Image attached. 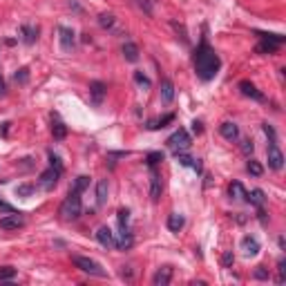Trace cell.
Masks as SVG:
<instances>
[{"label": "cell", "mask_w": 286, "mask_h": 286, "mask_svg": "<svg viewBox=\"0 0 286 286\" xmlns=\"http://www.w3.org/2000/svg\"><path fill=\"white\" fill-rule=\"evenodd\" d=\"M194 72L201 81H213L217 76L219 67H222V61H219L217 52L210 47V43L206 38H201L199 47L194 49Z\"/></svg>", "instance_id": "1"}, {"label": "cell", "mask_w": 286, "mask_h": 286, "mask_svg": "<svg viewBox=\"0 0 286 286\" xmlns=\"http://www.w3.org/2000/svg\"><path fill=\"white\" fill-rule=\"evenodd\" d=\"M59 215L63 222H76L83 215V201H81V192L78 190H69V194L63 199V204L59 208Z\"/></svg>", "instance_id": "2"}, {"label": "cell", "mask_w": 286, "mask_h": 286, "mask_svg": "<svg viewBox=\"0 0 286 286\" xmlns=\"http://www.w3.org/2000/svg\"><path fill=\"white\" fill-rule=\"evenodd\" d=\"M165 143H168V148L175 152V155H179V152H186L190 146H192V139H190V134L184 130V127H179L177 132H172V134L168 136Z\"/></svg>", "instance_id": "3"}, {"label": "cell", "mask_w": 286, "mask_h": 286, "mask_svg": "<svg viewBox=\"0 0 286 286\" xmlns=\"http://www.w3.org/2000/svg\"><path fill=\"white\" fill-rule=\"evenodd\" d=\"M72 262L76 268H81L83 273H88V275H94V277H105V268L101 266L98 262H94V259H90V257H83V255H74Z\"/></svg>", "instance_id": "4"}, {"label": "cell", "mask_w": 286, "mask_h": 286, "mask_svg": "<svg viewBox=\"0 0 286 286\" xmlns=\"http://www.w3.org/2000/svg\"><path fill=\"white\" fill-rule=\"evenodd\" d=\"M61 175H63V172H59L56 168H52V165H49V168L45 170V172H40V177H38V186H40L43 190H54L56 186H59Z\"/></svg>", "instance_id": "5"}, {"label": "cell", "mask_w": 286, "mask_h": 286, "mask_svg": "<svg viewBox=\"0 0 286 286\" xmlns=\"http://www.w3.org/2000/svg\"><path fill=\"white\" fill-rule=\"evenodd\" d=\"M266 155H268V168L282 170V165H284V155H282V150L277 148V141H268Z\"/></svg>", "instance_id": "6"}, {"label": "cell", "mask_w": 286, "mask_h": 286, "mask_svg": "<svg viewBox=\"0 0 286 286\" xmlns=\"http://www.w3.org/2000/svg\"><path fill=\"white\" fill-rule=\"evenodd\" d=\"M23 226H25V217L18 210L5 215V217H0V228H2V230H16V228H23Z\"/></svg>", "instance_id": "7"}, {"label": "cell", "mask_w": 286, "mask_h": 286, "mask_svg": "<svg viewBox=\"0 0 286 286\" xmlns=\"http://www.w3.org/2000/svg\"><path fill=\"white\" fill-rule=\"evenodd\" d=\"M239 92H242L244 96H248V98H253V101H257V103H264V101H266V96H264V94L259 92V90H257L251 81H242V83H239Z\"/></svg>", "instance_id": "8"}, {"label": "cell", "mask_w": 286, "mask_h": 286, "mask_svg": "<svg viewBox=\"0 0 286 286\" xmlns=\"http://www.w3.org/2000/svg\"><path fill=\"white\" fill-rule=\"evenodd\" d=\"M105 92H107L105 83H101V81H92V83H90V96H92L94 105H101L103 96H105Z\"/></svg>", "instance_id": "9"}, {"label": "cell", "mask_w": 286, "mask_h": 286, "mask_svg": "<svg viewBox=\"0 0 286 286\" xmlns=\"http://www.w3.org/2000/svg\"><path fill=\"white\" fill-rule=\"evenodd\" d=\"M114 246L119 251H126L132 246V233L127 230V226H119V237H114Z\"/></svg>", "instance_id": "10"}, {"label": "cell", "mask_w": 286, "mask_h": 286, "mask_svg": "<svg viewBox=\"0 0 286 286\" xmlns=\"http://www.w3.org/2000/svg\"><path fill=\"white\" fill-rule=\"evenodd\" d=\"M59 34H61V49H63V52H72L74 43H76L74 32L69 30V27H59Z\"/></svg>", "instance_id": "11"}, {"label": "cell", "mask_w": 286, "mask_h": 286, "mask_svg": "<svg viewBox=\"0 0 286 286\" xmlns=\"http://www.w3.org/2000/svg\"><path fill=\"white\" fill-rule=\"evenodd\" d=\"M150 197L152 201H159L161 197V177L155 168H150Z\"/></svg>", "instance_id": "12"}, {"label": "cell", "mask_w": 286, "mask_h": 286, "mask_svg": "<svg viewBox=\"0 0 286 286\" xmlns=\"http://www.w3.org/2000/svg\"><path fill=\"white\" fill-rule=\"evenodd\" d=\"M96 242L101 244V246H105V248H112V246H114V233H112L107 226H101L96 230Z\"/></svg>", "instance_id": "13"}, {"label": "cell", "mask_w": 286, "mask_h": 286, "mask_svg": "<svg viewBox=\"0 0 286 286\" xmlns=\"http://www.w3.org/2000/svg\"><path fill=\"white\" fill-rule=\"evenodd\" d=\"M242 251L246 257H255L257 253H259V242H257L255 237H251V235H246V237L242 239Z\"/></svg>", "instance_id": "14"}, {"label": "cell", "mask_w": 286, "mask_h": 286, "mask_svg": "<svg viewBox=\"0 0 286 286\" xmlns=\"http://www.w3.org/2000/svg\"><path fill=\"white\" fill-rule=\"evenodd\" d=\"M172 98H175V85H172L170 78H163V81H161V101H163L165 105H170Z\"/></svg>", "instance_id": "15"}, {"label": "cell", "mask_w": 286, "mask_h": 286, "mask_svg": "<svg viewBox=\"0 0 286 286\" xmlns=\"http://www.w3.org/2000/svg\"><path fill=\"white\" fill-rule=\"evenodd\" d=\"M170 280H172V268L163 266V268H159V271L155 273V277H152V284H155V286H168Z\"/></svg>", "instance_id": "16"}, {"label": "cell", "mask_w": 286, "mask_h": 286, "mask_svg": "<svg viewBox=\"0 0 286 286\" xmlns=\"http://www.w3.org/2000/svg\"><path fill=\"white\" fill-rule=\"evenodd\" d=\"M52 134L56 141H63L67 136V127H65V123L59 117H52Z\"/></svg>", "instance_id": "17"}, {"label": "cell", "mask_w": 286, "mask_h": 286, "mask_svg": "<svg viewBox=\"0 0 286 286\" xmlns=\"http://www.w3.org/2000/svg\"><path fill=\"white\" fill-rule=\"evenodd\" d=\"M20 34H23V43L34 45L38 38V27H32V25H23L20 27Z\"/></svg>", "instance_id": "18"}, {"label": "cell", "mask_w": 286, "mask_h": 286, "mask_svg": "<svg viewBox=\"0 0 286 286\" xmlns=\"http://www.w3.org/2000/svg\"><path fill=\"white\" fill-rule=\"evenodd\" d=\"M107 192H110V184H107V179H101L96 184V204L98 206L107 204Z\"/></svg>", "instance_id": "19"}, {"label": "cell", "mask_w": 286, "mask_h": 286, "mask_svg": "<svg viewBox=\"0 0 286 286\" xmlns=\"http://www.w3.org/2000/svg\"><path fill=\"white\" fill-rule=\"evenodd\" d=\"M219 132H222V136H223V139H228V141H235V139H237V136H239V127L235 126V123H230V121L222 123Z\"/></svg>", "instance_id": "20"}, {"label": "cell", "mask_w": 286, "mask_h": 286, "mask_svg": "<svg viewBox=\"0 0 286 286\" xmlns=\"http://www.w3.org/2000/svg\"><path fill=\"white\" fill-rule=\"evenodd\" d=\"M228 194H230V199H235V201H246V190H244V186L239 184V181H233V184L228 186Z\"/></svg>", "instance_id": "21"}, {"label": "cell", "mask_w": 286, "mask_h": 286, "mask_svg": "<svg viewBox=\"0 0 286 286\" xmlns=\"http://www.w3.org/2000/svg\"><path fill=\"white\" fill-rule=\"evenodd\" d=\"M246 201L253 206H257V208H262L264 201H266V194H264V190H253V192H246Z\"/></svg>", "instance_id": "22"}, {"label": "cell", "mask_w": 286, "mask_h": 286, "mask_svg": "<svg viewBox=\"0 0 286 286\" xmlns=\"http://www.w3.org/2000/svg\"><path fill=\"white\" fill-rule=\"evenodd\" d=\"M184 223H186V219H184V215H179V213H172L168 217V228L172 233H179L181 228H184Z\"/></svg>", "instance_id": "23"}, {"label": "cell", "mask_w": 286, "mask_h": 286, "mask_svg": "<svg viewBox=\"0 0 286 286\" xmlns=\"http://www.w3.org/2000/svg\"><path fill=\"white\" fill-rule=\"evenodd\" d=\"M175 121V114L170 112V114H165V117H161V119H155V121H148V130H159V127H165L168 123H172Z\"/></svg>", "instance_id": "24"}, {"label": "cell", "mask_w": 286, "mask_h": 286, "mask_svg": "<svg viewBox=\"0 0 286 286\" xmlns=\"http://www.w3.org/2000/svg\"><path fill=\"white\" fill-rule=\"evenodd\" d=\"M177 159H179V163L186 165V168H192V170H197V172H201V163H199V159H192V157L184 155V152H179Z\"/></svg>", "instance_id": "25"}, {"label": "cell", "mask_w": 286, "mask_h": 286, "mask_svg": "<svg viewBox=\"0 0 286 286\" xmlns=\"http://www.w3.org/2000/svg\"><path fill=\"white\" fill-rule=\"evenodd\" d=\"M123 56H126V61H130V63H136V61H139V47H136L134 43H126L123 45Z\"/></svg>", "instance_id": "26"}, {"label": "cell", "mask_w": 286, "mask_h": 286, "mask_svg": "<svg viewBox=\"0 0 286 286\" xmlns=\"http://www.w3.org/2000/svg\"><path fill=\"white\" fill-rule=\"evenodd\" d=\"M277 47H280V45H277V43H273V40L262 38V43H259V45H257V47H255V52H257V54H273V52H277Z\"/></svg>", "instance_id": "27"}, {"label": "cell", "mask_w": 286, "mask_h": 286, "mask_svg": "<svg viewBox=\"0 0 286 286\" xmlns=\"http://www.w3.org/2000/svg\"><path fill=\"white\" fill-rule=\"evenodd\" d=\"M98 25H101L103 30H110V27H114V14H110V11H103V14H98Z\"/></svg>", "instance_id": "28"}, {"label": "cell", "mask_w": 286, "mask_h": 286, "mask_svg": "<svg viewBox=\"0 0 286 286\" xmlns=\"http://www.w3.org/2000/svg\"><path fill=\"white\" fill-rule=\"evenodd\" d=\"M246 168H248V172H251L253 177H262V172H264V168H262V165H259V161H255V159H251V161H248V165H246Z\"/></svg>", "instance_id": "29"}, {"label": "cell", "mask_w": 286, "mask_h": 286, "mask_svg": "<svg viewBox=\"0 0 286 286\" xmlns=\"http://www.w3.org/2000/svg\"><path fill=\"white\" fill-rule=\"evenodd\" d=\"M255 34L257 36H259V38H266V40H273V43H277V45H282V43H284V36H282V34H266V32H255Z\"/></svg>", "instance_id": "30"}, {"label": "cell", "mask_w": 286, "mask_h": 286, "mask_svg": "<svg viewBox=\"0 0 286 286\" xmlns=\"http://www.w3.org/2000/svg\"><path fill=\"white\" fill-rule=\"evenodd\" d=\"M88 186H90V177L81 175V177H76V181H74L72 188H74V190H78V192H83V190L88 188Z\"/></svg>", "instance_id": "31"}, {"label": "cell", "mask_w": 286, "mask_h": 286, "mask_svg": "<svg viewBox=\"0 0 286 286\" xmlns=\"http://www.w3.org/2000/svg\"><path fill=\"white\" fill-rule=\"evenodd\" d=\"M14 277H16V268H11V266H0V282L14 280Z\"/></svg>", "instance_id": "32"}, {"label": "cell", "mask_w": 286, "mask_h": 286, "mask_svg": "<svg viewBox=\"0 0 286 286\" xmlns=\"http://www.w3.org/2000/svg\"><path fill=\"white\" fill-rule=\"evenodd\" d=\"M163 161V152H150V155L146 157V163L150 165V168H155L157 163H161Z\"/></svg>", "instance_id": "33"}, {"label": "cell", "mask_w": 286, "mask_h": 286, "mask_svg": "<svg viewBox=\"0 0 286 286\" xmlns=\"http://www.w3.org/2000/svg\"><path fill=\"white\" fill-rule=\"evenodd\" d=\"M134 83H136V85H141V88H146V90L152 85V83H150V78H148L143 72H134Z\"/></svg>", "instance_id": "34"}, {"label": "cell", "mask_w": 286, "mask_h": 286, "mask_svg": "<svg viewBox=\"0 0 286 286\" xmlns=\"http://www.w3.org/2000/svg\"><path fill=\"white\" fill-rule=\"evenodd\" d=\"M47 157H49V165H52V168H56L59 172H63V161H61V157L54 155V152H49Z\"/></svg>", "instance_id": "35"}, {"label": "cell", "mask_w": 286, "mask_h": 286, "mask_svg": "<svg viewBox=\"0 0 286 286\" xmlns=\"http://www.w3.org/2000/svg\"><path fill=\"white\" fill-rule=\"evenodd\" d=\"M233 262H235L233 251H226V253H223V257H222V266L228 268V266H233Z\"/></svg>", "instance_id": "36"}, {"label": "cell", "mask_w": 286, "mask_h": 286, "mask_svg": "<svg viewBox=\"0 0 286 286\" xmlns=\"http://www.w3.org/2000/svg\"><path fill=\"white\" fill-rule=\"evenodd\" d=\"M117 215H119V226H127V219H130V210H127V208H121Z\"/></svg>", "instance_id": "37"}, {"label": "cell", "mask_w": 286, "mask_h": 286, "mask_svg": "<svg viewBox=\"0 0 286 286\" xmlns=\"http://www.w3.org/2000/svg\"><path fill=\"white\" fill-rule=\"evenodd\" d=\"M262 130H264V134L268 136V141H277V136H275V130H273V126H268V123H262Z\"/></svg>", "instance_id": "38"}, {"label": "cell", "mask_w": 286, "mask_h": 286, "mask_svg": "<svg viewBox=\"0 0 286 286\" xmlns=\"http://www.w3.org/2000/svg\"><path fill=\"white\" fill-rule=\"evenodd\" d=\"M253 150H255L253 141H251V139H244V141H242V152H244V155H253Z\"/></svg>", "instance_id": "39"}, {"label": "cell", "mask_w": 286, "mask_h": 286, "mask_svg": "<svg viewBox=\"0 0 286 286\" xmlns=\"http://www.w3.org/2000/svg\"><path fill=\"white\" fill-rule=\"evenodd\" d=\"M255 277H257V280H268V271L264 266H257L255 268Z\"/></svg>", "instance_id": "40"}, {"label": "cell", "mask_w": 286, "mask_h": 286, "mask_svg": "<svg viewBox=\"0 0 286 286\" xmlns=\"http://www.w3.org/2000/svg\"><path fill=\"white\" fill-rule=\"evenodd\" d=\"M27 78H30V74H27V69H18V74H16V81H20V83H27Z\"/></svg>", "instance_id": "41"}, {"label": "cell", "mask_w": 286, "mask_h": 286, "mask_svg": "<svg viewBox=\"0 0 286 286\" xmlns=\"http://www.w3.org/2000/svg\"><path fill=\"white\" fill-rule=\"evenodd\" d=\"M136 5L146 11V14H152V5H150V2H146V0H136Z\"/></svg>", "instance_id": "42"}, {"label": "cell", "mask_w": 286, "mask_h": 286, "mask_svg": "<svg viewBox=\"0 0 286 286\" xmlns=\"http://www.w3.org/2000/svg\"><path fill=\"white\" fill-rule=\"evenodd\" d=\"M0 210H5V213H16L14 206L7 204V201H2V199H0Z\"/></svg>", "instance_id": "43"}, {"label": "cell", "mask_w": 286, "mask_h": 286, "mask_svg": "<svg viewBox=\"0 0 286 286\" xmlns=\"http://www.w3.org/2000/svg\"><path fill=\"white\" fill-rule=\"evenodd\" d=\"M192 132H194V134H201V132H204V126H201V121H192Z\"/></svg>", "instance_id": "44"}, {"label": "cell", "mask_w": 286, "mask_h": 286, "mask_svg": "<svg viewBox=\"0 0 286 286\" xmlns=\"http://www.w3.org/2000/svg\"><path fill=\"white\" fill-rule=\"evenodd\" d=\"M30 192H34V186H20L18 188V194H30Z\"/></svg>", "instance_id": "45"}, {"label": "cell", "mask_w": 286, "mask_h": 286, "mask_svg": "<svg viewBox=\"0 0 286 286\" xmlns=\"http://www.w3.org/2000/svg\"><path fill=\"white\" fill-rule=\"evenodd\" d=\"M5 92V81H2V76H0V94Z\"/></svg>", "instance_id": "46"}]
</instances>
